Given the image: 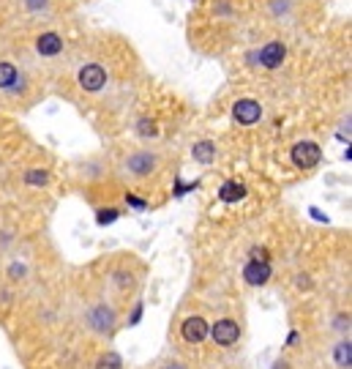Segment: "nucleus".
<instances>
[{
    "label": "nucleus",
    "mask_w": 352,
    "mask_h": 369,
    "mask_svg": "<svg viewBox=\"0 0 352 369\" xmlns=\"http://www.w3.org/2000/svg\"><path fill=\"white\" fill-rule=\"evenodd\" d=\"M320 146L317 143H298V146L292 148V164L295 167H300V170H311V167H317V161H320Z\"/></svg>",
    "instance_id": "f257e3e1"
},
{
    "label": "nucleus",
    "mask_w": 352,
    "mask_h": 369,
    "mask_svg": "<svg viewBox=\"0 0 352 369\" xmlns=\"http://www.w3.org/2000/svg\"><path fill=\"white\" fill-rule=\"evenodd\" d=\"M232 115H235V121H238L240 126H251V123H257V121L262 118V107H260V101H254V99H240V101H235Z\"/></svg>",
    "instance_id": "f03ea898"
},
{
    "label": "nucleus",
    "mask_w": 352,
    "mask_h": 369,
    "mask_svg": "<svg viewBox=\"0 0 352 369\" xmlns=\"http://www.w3.org/2000/svg\"><path fill=\"white\" fill-rule=\"evenodd\" d=\"M79 85H82L87 93L101 90V88L107 85V72H104V66H99V63H87V66L79 72Z\"/></svg>",
    "instance_id": "7ed1b4c3"
},
{
    "label": "nucleus",
    "mask_w": 352,
    "mask_h": 369,
    "mask_svg": "<svg viewBox=\"0 0 352 369\" xmlns=\"http://www.w3.org/2000/svg\"><path fill=\"white\" fill-rule=\"evenodd\" d=\"M211 334L213 339H216V345H221V348H229V345H235L240 339V328H238L235 320H218L213 326Z\"/></svg>",
    "instance_id": "20e7f679"
},
{
    "label": "nucleus",
    "mask_w": 352,
    "mask_h": 369,
    "mask_svg": "<svg viewBox=\"0 0 352 369\" xmlns=\"http://www.w3.org/2000/svg\"><path fill=\"white\" fill-rule=\"evenodd\" d=\"M284 58H287V50H284L282 41H271V44H265L260 50V63L265 69H279L284 63Z\"/></svg>",
    "instance_id": "39448f33"
},
{
    "label": "nucleus",
    "mask_w": 352,
    "mask_h": 369,
    "mask_svg": "<svg viewBox=\"0 0 352 369\" xmlns=\"http://www.w3.org/2000/svg\"><path fill=\"white\" fill-rule=\"evenodd\" d=\"M243 279L249 285H265L271 279V263L268 260H251L246 268H243Z\"/></svg>",
    "instance_id": "423d86ee"
},
{
    "label": "nucleus",
    "mask_w": 352,
    "mask_h": 369,
    "mask_svg": "<svg viewBox=\"0 0 352 369\" xmlns=\"http://www.w3.org/2000/svg\"><path fill=\"white\" fill-rule=\"evenodd\" d=\"M180 334H183V339H186V342L197 345V342H203V339L208 337V323H205L203 317H189V320H183Z\"/></svg>",
    "instance_id": "0eeeda50"
},
{
    "label": "nucleus",
    "mask_w": 352,
    "mask_h": 369,
    "mask_svg": "<svg viewBox=\"0 0 352 369\" xmlns=\"http://www.w3.org/2000/svg\"><path fill=\"white\" fill-rule=\"evenodd\" d=\"M36 50L44 58H55V55L63 52V36H58V33H41L36 39Z\"/></svg>",
    "instance_id": "6e6552de"
},
{
    "label": "nucleus",
    "mask_w": 352,
    "mask_h": 369,
    "mask_svg": "<svg viewBox=\"0 0 352 369\" xmlns=\"http://www.w3.org/2000/svg\"><path fill=\"white\" fill-rule=\"evenodd\" d=\"M153 167H156V156H150V153H134L126 161V170H132L134 175H147V172H153Z\"/></svg>",
    "instance_id": "1a4fd4ad"
},
{
    "label": "nucleus",
    "mask_w": 352,
    "mask_h": 369,
    "mask_svg": "<svg viewBox=\"0 0 352 369\" xmlns=\"http://www.w3.org/2000/svg\"><path fill=\"white\" fill-rule=\"evenodd\" d=\"M243 197H246V186L238 183V181H227V183L218 189V200H221V203H238V200H243Z\"/></svg>",
    "instance_id": "9d476101"
},
{
    "label": "nucleus",
    "mask_w": 352,
    "mask_h": 369,
    "mask_svg": "<svg viewBox=\"0 0 352 369\" xmlns=\"http://www.w3.org/2000/svg\"><path fill=\"white\" fill-rule=\"evenodd\" d=\"M19 82V72H17V66L14 63H0V90H8V88H14Z\"/></svg>",
    "instance_id": "9b49d317"
},
{
    "label": "nucleus",
    "mask_w": 352,
    "mask_h": 369,
    "mask_svg": "<svg viewBox=\"0 0 352 369\" xmlns=\"http://www.w3.org/2000/svg\"><path fill=\"white\" fill-rule=\"evenodd\" d=\"M191 156H194L200 164H211L213 159H216V146L208 143V140H203V143H197V146L191 148Z\"/></svg>",
    "instance_id": "f8f14e48"
},
{
    "label": "nucleus",
    "mask_w": 352,
    "mask_h": 369,
    "mask_svg": "<svg viewBox=\"0 0 352 369\" xmlns=\"http://www.w3.org/2000/svg\"><path fill=\"white\" fill-rule=\"evenodd\" d=\"M333 359H336V367H339V369H350V364H352L350 339H342V342L336 345V353H333Z\"/></svg>",
    "instance_id": "ddd939ff"
},
{
    "label": "nucleus",
    "mask_w": 352,
    "mask_h": 369,
    "mask_svg": "<svg viewBox=\"0 0 352 369\" xmlns=\"http://www.w3.org/2000/svg\"><path fill=\"white\" fill-rule=\"evenodd\" d=\"M93 326H96L99 331L110 328V326H112V312H110V309H104V306H101V309H96V312H93Z\"/></svg>",
    "instance_id": "4468645a"
},
{
    "label": "nucleus",
    "mask_w": 352,
    "mask_h": 369,
    "mask_svg": "<svg viewBox=\"0 0 352 369\" xmlns=\"http://www.w3.org/2000/svg\"><path fill=\"white\" fill-rule=\"evenodd\" d=\"M25 181H28L30 186H44V183L50 181V175H47L44 170H30V172L25 175Z\"/></svg>",
    "instance_id": "2eb2a0df"
},
{
    "label": "nucleus",
    "mask_w": 352,
    "mask_h": 369,
    "mask_svg": "<svg viewBox=\"0 0 352 369\" xmlns=\"http://www.w3.org/2000/svg\"><path fill=\"white\" fill-rule=\"evenodd\" d=\"M96 369H121V356H115V353L101 356L99 364H96Z\"/></svg>",
    "instance_id": "dca6fc26"
},
{
    "label": "nucleus",
    "mask_w": 352,
    "mask_h": 369,
    "mask_svg": "<svg viewBox=\"0 0 352 369\" xmlns=\"http://www.w3.org/2000/svg\"><path fill=\"white\" fill-rule=\"evenodd\" d=\"M115 219H118V211L115 208H101L99 211V224H112Z\"/></svg>",
    "instance_id": "f3484780"
},
{
    "label": "nucleus",
    "mask_w": 352,
    "mask_h": 369,
    "mask_svg": "<svg viewBox=\"0 0 352 369\" xmlns=\"http://www.w3.org/2000/svg\"><path fill=\"white\" fill-rule=\"evenodd\" d=\"M140 134H145V137L150 134V137H153V134H156V123H150V121H140Z\"/></svg>",
    "instance_id": "a211bd4d"
},
{
    "label": "nucleus",
    "mask_w": 352,
    "mask_h": 369,
    "mask_svg": "<svg viewBox=\"0 0 352 369\" xmlns=\"http://www.w3.org/2000/svg\"><path fill=\"white\" fill-rule=\"evenodd\" d=\"M251 257L254 260H268V252L265 249H251Z\"/></svg>",
    "instance_id": "6ab92c4d"
},
{
    "label": "nucleus",
    "mask_w": 352,
    "mask_h": 369,
    "mask_svg": "<svg viewBox=\"0 0 352 369\" xmlns=\"http://www.w3.org/2000/svg\"><path fill=\"white\" fill-rule=\"evenodd\" d=\"M25 3H28L33 11H36V8H44V6H47V0H25Z\"/></svg>",
    "instance_id": "aec40b11"
},
{
    "label": "nucleus",
    "mask_w": 352,
    "mask_h": 369,
    "mask_svg": "<svg viewBox=\"0 0 352 369\" xmlns=\"http://www.w3.org/2000/svg\"><path fill=\"white\" fill-rule=\"evenodd\" d=\"M129 203H132L134 208H145V203H142V200H137V197H129Z\"/></svg>",
    "instance_id": "412c9836"
},
{
    "label": "nucleus",
    "mask_w": 352,
    "mask_h": 369,
    "mask_svg": "<svg viewBox=\"0 0 352 369\" xmlns=\"http://www.w3.org/2000/svg\"><path fill=\"white\" fill-rule=\"evenodd\" d=\"M167 369H183V367H180V364H169Z\"/></svg>",
    "instance_id": "4be33fe9"
}]
</instances>
